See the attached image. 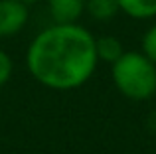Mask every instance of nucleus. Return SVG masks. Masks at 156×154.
<instances>
[{"label":"nucleus","instance_id":"9d476101","mask_svg":"<svg viewBox=\"0 0 156 154\" xmlns=\"http://www.w3.org/2000/svg\"><path fill=\"white\" fill-rule=\"evenodd\" d=\"M20 2H24V4L30 6V4H38V2H42V0H20Z\"/></svg>","mask_w":156,"mask_h":154},{"label":"nucleus","instance_id":"0eeeda50","mask_svg":"<svg viewBox=\"0 0 156 154\" xmlns=\"http://www.w3.org/2000/svg\"><path fill=\"white\" fill-rule=\"evenodd\" d=\"M85 12L97 22H109L121 10L117 0H85Z\"/></svg>","mask_w":156,"mask_h":154},{"label":"nucleus","instance_id":"423d86ee","mask_svg":"<svg viewBox=\"0 0 156 154\" xmlns=\"http://www.w3.org/2000/svg\"><path fill=\"white\" fill-rule=\"evenodd\" d=\"M95 50H97L99 61L111 63V65L125 54L122 42L119 38H115V36H101V38H97L95 40Z\"/></svg>","mask_w":156,"mask_h":154},{"label":"nucleus","instance_id":"39448f33","mask_svg":"<svg viewBox=\"0 0 156 154\" xmlns=\"http://www.w3.org/2000/svg\"><path fill=\"white\" fill-rule=\"evenodd\" d=\"M119 10L133 20L156 18V0H117Z\"/></svg>","mask_w":156,"mask_h":154},{"label":"nucleus","instance_id":"f257e3e1","mask_svg":"<svg viewBox=\"0 0 156 154\" xmlns=\"http://www.w3.org/2000/svg\"><path fill=\"white\" fill-rule=\"evenodd\" d=\"M95 36L85 26L51 24L30 42L26 67L38 83L55 91L85 85L99 65Z\"/></svg>","mask_w":156,"mask_h":154},{"label":"nucleus","instance_id":"f03ea898","mask_svg":"<svg viewBox=\"0 0 156 154\" xmlns=\"http://www.w3.org/2000/svg\"><path fill=\"white\" fill-rule=\"evenodd\" d=\"M117 91L130 101H148L156 95V63L142 51H125L111 65Z\"/></svg>","mask_w":156,"mask_h":154},{"label":"nucleus","instance_id":"7ed1b4c3","mask_svg":"<svg viewBox=\"0 0 156 154\" xmlns=\"http://www.w3.org/2000/svg\"><path fill=\"white\" fill-rule=\"evenodd\" d=\"M30 20L28 4L20 0H0V38L18 36Z\"/></svg>","mask_w":156,"mask_h":154},{"label":"nucleus","instance_id":"1a4fd4ad","mask_svg":"<svg viewBox=\"0 0 156 154\" xmlns=\"http://www.w3.org/2000/svg\"><path fill=\"white\" fill-rule=\"evenodd\" d=\"M12 69H14V65H12V58L4 50H0V89L10 81Z\"/></svg>","mask_w":156,"mask_h":154},{"label":"nucleus","instance_id":"20e7f679","mask_svg":"<svg viewBox=\"0 0 156 154\" xmlns=\"http://www.w3.org/2000/svg\"><path fill=\"white\" fill-rule=\"evenodd\" d=\"M53 24H77L85 12V0H46Z\"/></svg>","mask_w":156,"mask_h":154},{"label":"nucleus","instance_id":"6e6552de","mask_svg":"<svg viewBox=\"0 0 156 154\" xmlns=\"http://www.w3.org/2000/svg\"><path fill=\"white\" fill-rule=\"evenodd\" d=\"M140 46H142V50H140L142 54H144L146 58L150 59V61H154V63H156V22L144 32Z\"/></svg>","mask_w":156,"mask_h":154}]
</instances>
